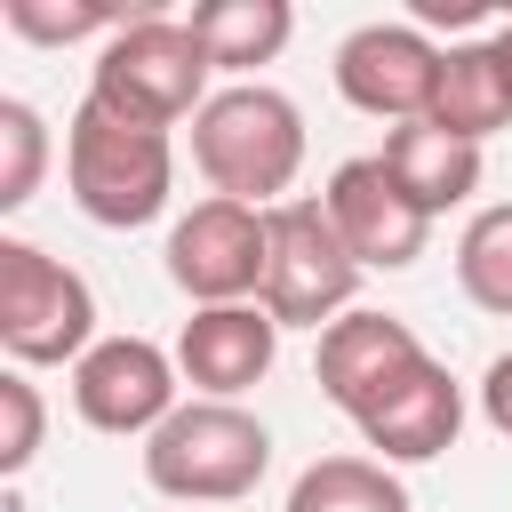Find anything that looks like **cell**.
<instances>
[{"instance_id": "obj_1", "label": "cell", "mask_w": 512, "mask_h": 512, "mask_svg": "<svg viewBox=\"0 0 512 512\" xmlns=\"http://www.w3.org/2000/svg\"><path fill=\"white\" fill-rule=\"evenodd\" d=\"M64 184H72V208L88 224L136 232L176 192V144H168V128L80 96V112L64 120Z\"/></svg>"}, {"instance_id": "obj_2", "label": "cell", "mask_w": 512, "mask_h": 512, "mask_svg": "<svg viewBox=\"0 0 512 512\" xmlns=\"http://www.w3.org/2000/svg\"><path fill=\"white\" fill-rule=\"evenodd\" d=\"M192 160L200 176L224 192V200H248V208H280V192L296 184L304 168V112L264 88V80H232L200 104L192 120Z\"/></svg>"}, {"instance_id": "obj_3", "label": "cell", "mask_w": 512, "mask_h": 512, "mask_svg": "<svg viewBox=\"0 0 512 512\" xmlns=\"http://www.w3.org/2000/svg\"><path fill=\"white\" fill-rule=\"evenodd\" d=\"M208 72H216V64H208V48L192 40V24L168 16V8H144L136 24H120V32L96 48L88 96L112 104V112H128V120L176 128V120H200V104L216 96Z\"/></svg>"}, {"instance_id": "obj_4", "label": "cell", "mask_w": 512, "mask_h": 512, "mask_svg": "<svg viewBox=\"0 0 512 512\" xmlns=\"http://www.w3.org/2000/svg\"><path fill=\"white\" fill-rule=\"evenodd\" d=\"M272 472V432L240 400H184L144 440V480L168 504H240Z\"/></svg>"}, {"instance_id": "obj_5", "label": "cell", "mask_w": 512, "mask_h": 512, "mask_svg": "<svg viewBox=\"0 0 512 512\" xmlns=\"http://www.w3.org/2000/svg\"><path fill=\"white\" fill-rule=\"evenodd\" d=\"M96 288L32 248V240H0V352L8 368H80L96 352Z\"/></svg>"}, {"instance_id": "obj_6", "label": "cell", "mask_w": 512, "mask_h": 512, "mask_svg": "<svg viewBox=\"0 0 512 512\" xmlns=\"http://www.w3.org/2000/svg\"><path fill=\"white\" fill-rule=\"evenodd\" d=\"M264 232H272V256H264V312L280 328H336L352 312V288H360V264L344 248V232L328 224L320 200H280L264 208Z\"/></svg>"}, {"instance_id": "obj_7", "label": "cell", "mask_w": 512, "mask_h": 512, "mask_svg": "<svg viewBox=\"0 0 512 512\" xmlns=\"http://www.w3.org/2000/svg\"><path fill=\"white\" fill-rule=\"evenodd\" d=\"M264 256H272V232H264V208L248 200H192L176 224H168V280L192 296V304H248L264 296Z\"/></svg>"}, {"instance_id": "obj_8", "label": "cell", "mask_w": 512, "mask_h": 512, "mask_svg": "<svg viewBox=\"0 0 512 512\" xmlns=\"http://www.w3.org/2000/svg\"><path fill=\"white\" fill-rule=\"evenodd\" d=\"M176 352H160L152 336H104L80 368H72V408L88 432L112 440H152L184 400H176Z\"/></svg>"}, {"instance_id": "obj_9", "label": "cell", "mask_w": 512, "mask_h": 512, "mask_svg": "<svg viewBox=\"0 0 512 512\" xmlns=\"http://www.w3.org/2000/svg\"><path fill=\"white\" fill-rule=\"evenodd\" d=\"M320 208H328V224L344 232V248H352L360 272H408V264L424 256V240H432V216L392 184V168H384L376 152L344 160V168L328 176Z\"/></svg>"}, {"instance_id": "obj_10", "label": "cell", "mask_w": 512, "mask_h": 512, "mask_svg": "<svg viewBox=\"0 0 512 512\" xmlns=\"http://www.w3.org/2000/svg\"><path fill=\"white\" fill-rule=\"evenodd\" d=\"M432 80H440V48L416 24H360L336 48V96L368 120H424L432 112Z\"/></svg>"}, {"instance_id": "obj_11", "label": "cell", "mask_w": 512, "mask_h": 512, "mask_svg": "<svg viewBox=\"0 0 512 512\" xmlns=\"http://www.w3.org/2000/svg\"><path fill=\"white\" fill-rule=\"evenodd\" d=\"M416 360H432L424 344H416V328L400 320V312H344L336 328H320V352H312V376H320V392H328V408H344L352 424L416 368Z\"/></svg>"}, {"instance_id": "obj_12", "label": "cell", "mask_w": 512, "mask_h": 512, "mask_svg": "<svg viewBox=\"0 0 512 512\" xmlns=\"http://www.w3.org/2000/svg\"><path fill=\"white\" fill-rule=\"evenodd\" d=\"M272 352H280V320L264 304H192L176 336V376L200 400H240L272 376Z\"/></svg>"}, {"instance_id": "obj_13", "label": "cell", "mask_w": 512, "mask_h": 512, "mask_svg": "<svg viewBox=\"0 0 512 512\" xmlns=\"http://www.w3.org/2000/svg\"><path fill=\"white\" fill-rule=\"evenodd\" d=\"M464 432V384L440 368V360H416L368 416H360V440L376 448V464H432L448 456Z\"/></svg>"}, {"instance_id": "obj_14", "label": "cell", "mask_w": 512, "mask_h": 512, "mask_svg": "<svg viewBox=\"0 0 512 512\" xmlns=\"http://www.w3.org/2000/svg\"><path fill=\"white\" fill-rule=\"evenodd\" d=\"M376 160L392 168V184H400L424 216H448V208H464V200L480 192V144H464V136H448V128H432V120L384 128V152H376Z\"/></svg>"}, {"instance_id": "obj_15", "label": "cell", "mask_w": 512, "mask_h": 512, "mask_svg": "<svg viewBox=\"0 0 512 512\" xmlns=\"http://www.w3.org/2000/svg\"><path fill=\"white\" fill-rule=\"evenodd\" d=\"M424 120L464 136V144H488L496 128H512V80L496 64V40L440 48V80H432V112Z\"/></svg>"}, {"instance_id": "obj_16", "label": "cell", "mask_w": 512, "mask_h": 512, "mask_svg": "<svg viewBox=\"0 0 512 512\" xmlns=\"http://www.w3.org/2000/svg\"><path fill=\"white\" fill-rule=\"evenodd\" d=\"M184 24H192V40L208 48L216 72H256V64H272L288 48L296 8L288 0H200Z\"/></svg>"}, {"instance_id": "obj_17", "label": "cell", "mask_w": 512, "mask_h": 512, "mask_svg": "<svg viewBox=\"0 0 512 512\" xmlns=\"http://www.w3.org/2000/svg\"><path fill=\"white\" fill-rule=\"evenodd\" d=\"M288 512H416V504H408L392 464H376V456H320V464L296 472Z\"/></svg>"}, {"instance_id": "obj_18", "label": "cell", "mask_w": 512, "mask_h": 512, "mask_svg": "<svg viewBox=\"0 0 512 512\" xmlns=\"http://www.w3.org/2000/svg\"><path fill=\"white\" fill-rule=\"evenodd\" d=\"M456 288H464L480 312L512 320V200L480 208V216L456 232Z\"/></svg>"}, {"instance_id": "obj_19", "label": "cell", "mask_w": 512, "mask_h": 512, "mask_svg": "<svg viewBox=\"0 0 512 512\" xmlns=\"http://www.w3.org/2000/svg\"><path fill=\"white\" fill-rule=\"evenodd\" d=\"M0 16H8V32L40 40V48H72V40H112L120 24H136V16H128V8H112V0H8Z\"/></svg>"}, {"instance_id": "obj_20", "label": "cell", "mask_w": 512, "mask_h": 512, "mask_svg": "<svg viewBox=\"0 0 512 512\" xmlns=\"http://www.w3.org/2000/svg\"><path fill=\"white\" fill-rule=\"evenodd\" d=\"M48 176V120L24 96H0V208L16 216Z\"/></svg>"}, {"instance_id": "obj_21", "label": "cell", "mask_w": 512, "mask_h": 512, "mask_svg": "<svg viewBox=\"0 0 512 512\" xmlns=\"http://www.w3.org/2000/svg\"><path fill=\"white\" fill-rule=\"evenodd\" d=\"M40 440H48V408H40V384H32L24 368H8V376H0V472H8V480H16V472H32Z\"/></svg>"}, {"instance_id": "obj_22", "label": "cell", "mask_w": 512, "mask_h": 512, "mask_svg": "<svg viewBox=\"0 0 512 512\" xmlns=\"http://www.w3.org/2000/svg\"><path fill=\"white\" fill-rule=\"evenodd\" d=\"M480 416H488V432L512 440V352L488 360V376H480Z\"/></svg>"}, {"instance_id": "obj_23", "label": "cell", "mask_w": 512, "mask_h": 512, "mask_svg": "<svg viewBox=\"0 0 512 512\" xmlns=\"http://www.w3.org/2000/svg\"><path fill=\"white\" fill-rule=\"evenodd\" d=\"M496 64H504V80H512V16L496 24Z\"/></svg>"}]
</instances>
